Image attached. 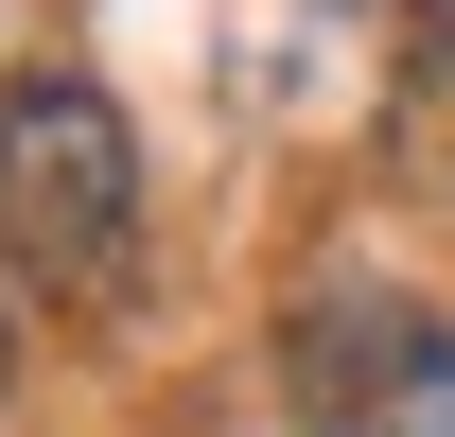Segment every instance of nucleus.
Here are the masks:
<instances>
[{"label":"nucleus","mask_w":455,"mask_h":437,"mask_svg":"<svg viewBox=\"0 0 455 437\" xmlns=\"http://www.w3.org/2000/svg\"><path fill=\"white\" fill-rule=\"evenodd\" d=\"M0 263L36 298L140 280V140L88 70H0Z\"/></svg>","instance_id":"1"},{"label":"nucleus","mask_w":455,"mask_h":437,"mask_svg":"<svg viewBox=\"0 0 455 437\" xmlns=\"http://www.w3.org/2000/svg\"><path fill=\"white\" fill-rule=\"evenodd\" d=\"M281 385L315 437H455V315L403 280H333L281 315Z\"/></svg>","instance_id":"2"},{"label":"nucleus","mask_w":455,"mask_h":437,"mask_svg":"<svg viewBox=\"0 0 455 437\" xmlns=\"http://www.w3.org/2000/svg\"><path fill=\"white\" fill-rule=\"evenodd\" d=\"M0 385H18V315H0Z\"/></svg>","instance_id":"3"}]
</instances>
